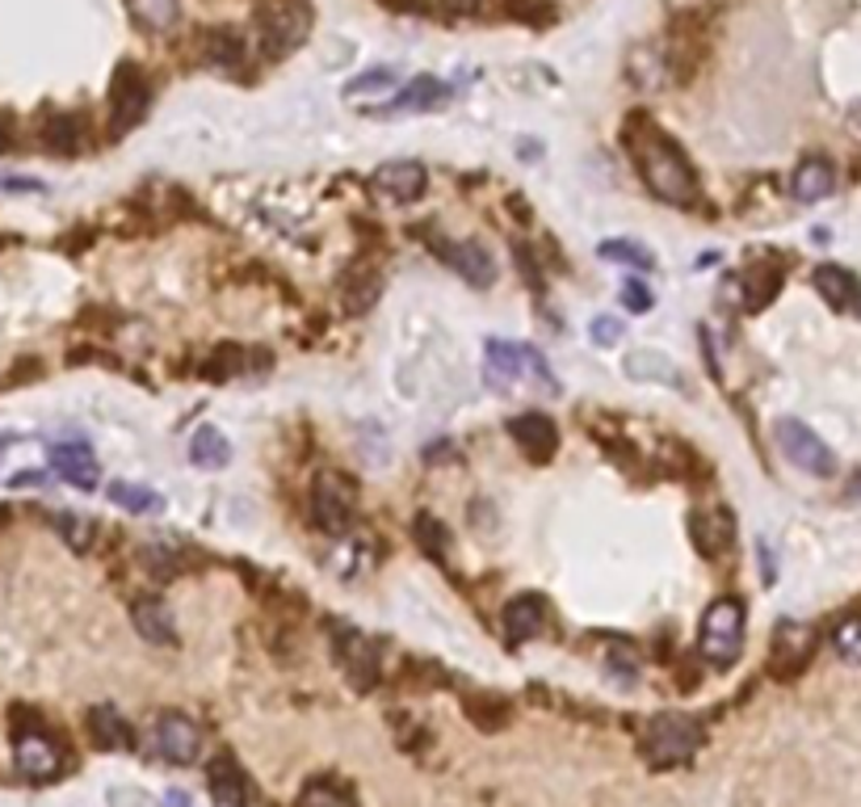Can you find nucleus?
I'll use <instances>...</instances> for the list:
<instances>
[{
  "label": "nucleus",
  "instance_id": "10",
  "mask_svg": "<svg viewBox=\"0 0 861 807\" xmlns=\"http://www.w3.org/2000/svg\"><path fill=\"white\" fill-rule=\"evenodd\" d=\"M148 98H152V89H148L143 72H139L135 64L118 67L114 89H110V127L114 130L135 127V123L143 118V110H148Z\"/></svg>",
  "mask_w": 861,
  "mask_h": 807
},
{
  "label": "nucleus",
  "instance_id": "24",
  "mask_svg": "<svg viewBox=\"0 0 861 807\" xmlns=\"http://www.w3.org/2000/svg\"><path fill=\"white\" fill-rule=\"evenodd\" d=\"M626 375L638 379V383H664V388H685L681 379V366L672 357L656 354V350H635L626 354Z\"/></svg>",
  "mask_w": 861,
  "mask_h": 807
},
{
  "label": "nucleus",
  "instance_id": "5",
  "mask_svg": "<svg viewBox=\"0 0 861 807\" xmlns=\"http://www.w3.org/2000/svg\"><path fill=\"white\" fill-rule=\"evenodd\" d=\"M702 744V723L689 715H656L643 732V753L651 766H681L698 753Z\"/></svg>",
  "mask_w": 861,
  "mask_h": 807
},
{
  "label": "nucleus",
  "instance_id": "12",
  "mask_svg": "<svg viewBox=\"0 0 861 807\" xmlns=\"http://www.w3.org/2000/svg\"><path fill=\"white\" fill-rule=\"evenodd\" d=\"M811 652H815V631L807 622H790V618L777 622V631H773V669H777V678L798 673Z\"/></svg>",
  "mask_w": 861,
  "mask_h": 807
},
{
  "label": "nucleus",
  "instance_id": "26",
  "mask_svg": "<svg viewBox=\"0 0 861 807\" xmlns=\"http://www.w3.org/2000/svg\"><path fill=\"white\" fill-rule=\"evenodd\" d=\"M190 463L193 467H202V471H219L231 463V446H227V438L215 429V425H202V429H193L190 438Z\"/></svg>",
  "mask_w": 861,
  "mask_h": 807
},
{
  "label": "nucleus",
  "instance_id": "34",
  "mask_svg": "<svg viewBox=\"0 0 861 807\" xmlns=\"http://www.w3.org/2000/svg\"><path fill=\"white\" fill-rule=\"evenodd\" d=\"M416 534H420V547L425 551H433L438 559L446 555V530H442L438 517H420V521H416Z\"/></svg>",
  "mask_w": 861,
  "mask_h": 807
},
{
  "label": "nucleus",
  "instance_id": "36",
  "mask_svg": "<svg viewBox=\"0 0 861 807\" xmlns=\"http://www.w3.org/2000/svg\"><path fill=\"white\" fill-rule=\"evenodd\" d=\"M588 337H593L597 345H618V341H622V320H618V316H593Z\"/></svg>",
  "mask_w": 861,
  "mask_h": 807
},
{
  "label": "nucleus",
  "instance_id": "16",
  "mask_svg": "<svg viewBox=\"0 0 861 807\" xmlns=\"http://www.w3.org/2000/svg\"><path fill=\"white\" fill-rule=\"evenodd\" d=\"M89 736L105 753H127V748H135V728H130V719L114 703H97L89 710Z\"/></svg>",
  "mask_w": 861,
  "mask_h": 807
},
{
  "label": "nucleus",
  "instance_id": "13",
  "mask_svg": "<svg viewBox=\"0 0 861 807\" xmlns=\"http://www.w3.org/2000/svg\"><path fill=\"white\" fill-rule=\"evenodd\" d=\"M689 530H694V543H698L706 559H719L735 543V517L723 505H702L698 514L689 517Z\"/></svg>",
  "mask_w": 861,
  "mask_h": 807
},
{
  "label": "nucleus",
  "instance_id": "31",
  "mask_svg": "<svg viewBox=\"0 0 861 807\" xmlns=\"http://www.w3.org/2000/svg\"><path fill=\"white\" fill-rule=\"evenodd\" d=\"M299 807H353V799L341 791V786H332V782L316 778V782H307V786H303Z\"/></svg>",
  "mask_w": 861,
  "mask_h": 807
},
{
  "label": "nucleus",
  "instance_id": "42",
  "mask_svg": "<svg viewBox=\"0 0 861 807\" xmlns=\"http://www.w3.org/2000/svg\"><path fill=\"white\" fill-rule=\"evenodd\" d=\"M4 148H9V127L0 123V152H4Z\"/></svg>",
  "mask_w": 861,
  "mask_h": 807
},
{
  "label": "nucleus",
  "instance_id": "6",
  "mask_svg": "<svg viewBox=\"0 0 861 807\" xmlns=\"http://www.w3.org/2000/svg\"><path fill=\"white\" fill-rule=\"evenodd\" d=\"M312 509L316 521L328 534H345L357 517V480H350L345 471H319L312 484Z\"/></svg>",
  "mask_w": 861,
  "mask_h": 807
},
{
  "label": "nucleus",
  "instance_id": "9",
  "mask_svg": "<svg viewBox=\"0 0 861 807\" xmlns=\"http://www.w3.org/2000/svg\"><path fill=\"white\" fill-rule=\"evenodd\" d=\"M152 753L168 766H190L202 753V728L193 723L190 715L168 710L152 723Z\"/></svg>",
  "mask_w": 861,
  "mask_h": 807
},
{
  "label": "nucleus",
  "instance_id": "1",
  "mask_svg": "<svg viewBox=\"0 0 861 807\" xmlns=\"http://www.w3.org/2000/svg\"><path fill=\"white\" fill-rule=\"evenodd\" d=\"M626 148H631V156H635L638 173H643L651 194L672 202V206H694L698 202V194H702L698 177H694V168L685 161V152L676 148V139H669L664 130L647 127V123H638V127H626Z\"/></svg>",
  "mask_w": 861,
  "mask_h": 807
},
{
  "label": "nucleus",
  "instance_id": "3",
  "mask_svg": "<svg viewBox=\"0 0 861 807\" xmlns=\"http://www.w3.org/2000/svg\"><path fill=\"white\" fill-rule=\"evenodd\" d=\"M521 379H539L546 391H559L546 357L534 345H509V341H488V388L509 395Z\"/></svg>",
  "mask_w": 861,
  "mask_h": 807
},
{
  "label": "nucleus",
  "instance_id": "23",
  "mask_svg": "<svg viewBox=\"0 0 861 807\" xmlns=\"http://www.w3.org/2000/svg\"><path fill=\"white\" fill-rule=\"evenodd\" d=\"M836 190V168L824 156H807V161L795 168V181H790V194L798 202H820Z\"/></svg>",
  "mask_w": 861,
  "mask_h": 807
},
{
  "label": "nucleus",
  "instance_id": "18",
  "mask_svg": "<svg viewBox=\"0 0 861 807\" xmlns=\"http://www.w3.org/2000/svg\"><path fill=\"white\" fill-rule=\"evenodd\" d=\"M543 622H546V602L539 593H521V597H512L509 606L501 610V627H505L509 644L534 640V635L543 631Z\"/></svg>",
  "mask_w": 861,
  "mask_h": 807
},
{
  "label": "nucleus",
  "instance_id": "21",
  "mask_svg": "<svg viewBox=\"0 0 861 807\" xmlns=\"http://www.w3.org/2000/svg\"><path fill=\"white\" fill-rule=\"evenodd\" d=\"M206 782H211V799H215L219 807H244L249 804V778H244V770L236 766V757H215Z\"/></svg>",
  "mask_w": 861,
  "mask_h": 807
},
{
  "label": "nucleus",
  "instance_id": "19",
  "mask_svg": "<svg viewBox=\"0 0 861 807\" xmlns=\"http://www.w3.org/2000/svg\"><path fill=\"white\" fill-rule=\"evenodd\" d=\"M425 164L416 161H387L379 173H375V190L387 198H395V202H416V198L425 194Z\"/></svg>",
  "mask_w": 861,
  "mask_h": 807
},
{
  "label": "nucleus",
  "instance_id": "17",
  "mask_svg": "<svg viewBox=\"0 0 861 807\" xmlns=\"http://www.w3.org/2000/svg\"><path fill=\"white\" fill-rule=\"evenodd\" d=\"M130 622H135V631H139L148 644H156V647L177 644V618H173V610H168L160 597H135Z\"/></svg>",
  "mask_w": 861,
  "mask_h": 807
},
{
  "label": "nucleus",
  "instance_id": "41",
  "mask_svg": "<svg viewBox=\"0 0 861 807\" xmlns=\"http://www.w3.org/2000/svg\"><path fill=\"white\" fill-rule=\"evenodd\" d=\"M849 496H861V471L853 476V480H849Z\"/></svg>",
  "mask_w": 861,
  "mask_h": 807
},
{
  "label": "nucleus",
  "instance_id": "4",
  "mask_svg": "<svg viewBox=\"0 0 861 807\" xmlns=\"http://www.w3.org/2000/svg\"><path fill=\"white\" fill-rule=\"evenodd\" d=\"M256 30H261V51L269 60H282L312 30V9L303 0H265L256 9Z\"/></svg>",
  "mask_w": 861,
  "mask_h": 807
},
{
  "label": "nucleus",
  "instance_id": "22",
  "mask_svg": "<svg viewBox=\"0 0 861 807\" xmlns=\"http://www.w3.org/2000/svg\"><path fill=\"white\" fill-rule=\"evenodd\" d=\"M442 98H446V89H442V80L438 76H416V80H408L400 93H395V101L391 105H383L379 114H425V110H433V105H442Z\"/></svg>",
  "mask_w": 861,
  "mask_h": 807
},
{
  "label": "nucleus",
  "instance_id": "30",
  "mask_svg": "<svg viewBox=\"0 0 861 807\" xmlns=\"http://www.w3.org/2000/svg\"><path fill=\"white\" fill-rule=\"evenodd\" d=\"M244 55L240 47V34L236 30H211V42H206V60L215 67H236Z\"/></svg>",
  "mask_w": 861,
  "mask_h": 807
},
{
  "label": "nucleus",
  "instance_id": "27",
  "mask_svg": "<svg viewBox=\"0 0 861 807\" xmlns=\"http://www.w3.org/2000/svg\"><path fill=\"white\" fill-rule=\"evenodd\" d=\"M127 9H130V22L148 34L173 30L177 17H181V4L177 0H127Z\"/></svg>",
  "mask_w": 861,
  "mask_h": 807
},
{
  "label": "nucleus",
  "instance_id": "14",
  "mask_svg": "<svg viewBox=\"0 0 861 807\" xmlns=\"http://www.w3.org/2000/svg\"><path fill=\"white\" fill-rule=\"evenodd\" d=\"M509 433H512V442L521 446V454H530V463H546V458L555 454V446H559V429H555V420L543 417V413L512 417Z\"/></svg>",
  "mask_w": 861,
  "mask_h": 807
},
{
  "label": "nucleus",
  "instance_id": "38",
  "mask_svg": "<svg viewBox=\"0 0 861 807\" xmlns=\"http://www.w3.org/2000/svg\"><path fill=\"white\" fill-rule=\"evenodd\" d=\"M72 130H76V123H72V118H60V123H51V127H47V148H60V152H72V148H76V139H72Z\"/></svg>",
  "mask_w": 861,
  "mask_h": 807
},
{
  "label": "nucleus",
  "instance_id": "2",
  "mask_svg": "<svg viewBox=\"0 0 861 807\" xmlns=\"http://www.w3.org/2000/svg\"><path fill=\"white\" fill-rule=\"evenodd\" d=\"M698 652L706 665L727 669L744 652V606L735 597L710 602L702 614V631H698Z\"/></svg>",
  "mask_w": 861,
  "mask_h": 807
},
{
  "label": "nucleus",
  "instance_id": "25",
  "mask_svg": "<svg viewBox=\"0 0 861 807\" xmlns=\"http://www.w3.org/2000/svg\"><path fill=\"white\" fill-rule=\"evenodd\" d=\"M811 282H815V291L824 294V303H832L836 312H845V307H853L858 303V278L849 274V269H840V265H820L815 274H811Z\"/></svg>",
  "mask_w": 861,
  "mask_h": 807
},
{
  "label": "nucleus",
  "instance_id": "39",
  "mask_svg": "<svg viewBox=\"0 0 861 807\" xmlns=\"http://www.w3.org/2000/svg\"><path fill=\"white\" fill-rule=\"evenodd\" d=\"M0 190H42V181H30V177H0Z\"/></svg>",
  "mask_w": 861,
  "mask_h": 807
},
{
  "label": "nucleus",
  "instance_id": "11",
  "mask_svg": "<svg viewBox=\"0 0 861 807\" xmlns=\"http://www.w3.org/2000/svg\"><path fill=\"white\" fill-rule=\"evenodd\" d=\"M337 660H341V669L350 673L353 690H375V681H379V644H375V640H366V635H357V631H341V640H337Z\"/></svg>",
  "mask_w": 861,
  "mask_h": 807
},
{
  "label": "nucleus",
  "instance_id": "20",
  "mask_svg": "<svg viewBox=\"0 0 861 807\" xmlns=\"http://www.w3.org/2000/svg\"><path fill=\"white\" fill-rule=\"evenodd\" d=\"M438 253L471 282V287H492L496 282V261H492V253L483 249V244H476V240H463V244H438Z\"/></svg>",
  "mask_w": 861,
  "mask_h": 807
},
{
  "label": "nucleus",
  "instance_id": "15",
  "mask_svg": "<svg viewBox=\"0 0 861 807\" xmlns=\"http://www.w3.org/2000/svg\"><path fill=\"white\" fill-rule=\"evenodd\" d=\"M51 463L60 471V480H67L80 492H93L97 488V458L89 442H51Z\"/></svg>",
  "mask_w": 861,
  "mask_h": 807
},
{
  "label": "nucleus",
  "instance_id": "7",
  "mask_svg": "<svg viewBox=\"0 0 861 807\" xmlns=\"http://www.w3.org/2000/svg\"><path fill=\"white\" fill-rule=\"evenodd\" d=\"M773 438H777L782 454L795 463L798 471H811V476H832V471H836V454L828 451V442H824L811 425H802L798 417L777 420V425H773Z\"/></svg>",
  "mask_w": 861,
  "mask_h": 807
},
{
  "label": "nucleus",
  "instance_id": "28",
  "mask_svg": "<svg viewBox=\"0 0 861 807\" xmlns=\"http://www.w3.org/2000/svg\"><path fill=\"white\" fill-rule=\"evenodd\" d=\"M110 505H118V509H127V514H156V509H164V496L143 484L118 480V484H110Z\"/></svg>",
  "mask_w": 861,
  "mask_h": 807
},
{
  "label": "nucleus",
  "instance_id": "29",
  "mask_svg": "<svg viewBox=\"0 0 861 807\" xmlns=\"http://www.w3.org/2000/svg\"><path fill=\"white\" fill-rule=\"evenodd\" d=\"M597 257L606 261H622V265H631V269H656V257H651V249H643L638 240H606L602 249H597Z\"/></svg>",
  "mask_w": 861,
  "mask_h": 807
},
{
  "label": "nucleus",
  "instance_id": "40",
  "mask_svg": "<svg viewBox=\"0 0 861 807\" xmlns=\"http://www.w3.org/2000/svg\"><path fill=\"white\" fill-rule=\"evenodd\" d=\"M454 13H479L483 9V0H446Z\"/></svg>",
  "mask_w": 861,
  "mask_h": 807
},
{
  "label": "nucleus",
  "instance_id": "33",
  "mask_svg": "<svg viewBox=\"0 0 861 807\" xmlns=\"http://www.w3.org/2000/svg\"><path fill=\"white\" fill-rule=\"evenodd\" d=\"M832 644H836V652H840L845 660L861 665V614H849V618H845V622L836 627Z\"/></svg>",
  "mask_w": 861,
  "mask_h": 807
},
{
  "label": "nucleus",
  "instance_id": "35",
  "mask_svg": "<svg viewBox=\"0 0 861 807\" xmlns=\"http://www.w3.org/2000/svg\"><path fill=\"white\" fill-rule=\"evenodd\" d=\"M622 303H626V307H631L635 316H647L656 299H651V291H647V287H643L638 278H626V282H622Z\"/></svg>",
  "mask_w": 861,
  "mask_h": 807
},
{
  "label": "nucleus",
  "instance_id": "8",
  "mask_svg": "<svg viewBox=\"0 0 861 807\" xmlns=\"http://www.w3.org/2000/svg\"><path fill=\"white\" fill-rule=\"evenodd\" d=\"M13 761H17V770L34 782H47V778H55L64 770V748L60 741L38 723L30 719L26 728H17V736H13Z\"/></svg>",
  "mask_w": 861,
  "mask_h": 807
},
{
  "label": "nucleus",
  "instance_id": "37",
  "mask_svg": "<svg viewBox=\"0 0 861 807\" xmlns=\"http://www.w3.org/2000/svg\"><path fill=\"white\" fill-rule=\"evenodd\" d=\"M55 526L64 530L67 543H72L76 551L89 547V534H93V526H89V521H80V517H55Z\"/></svg>",
  "mask_w": 861,
  "mask_h": 807
},
{
  "label": "nucleus",
  "instance_id": "32",
  "mask_svg": "<svg viewBox=\"0 0 861 807\" xmlns=\"http://www.w3.org/2000/svg\"><path fill=\"white\" fill-rule=\"evenodd\" d=\"M395 85V67H375V72H362L345 85V98H370V93H383Z\"/></svg>",
  "mask_w": 861,
  "mask_h": 807
}]
</instances>
